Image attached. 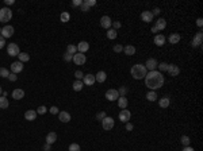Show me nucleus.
<instances>
[{
    "mask_svg": "<svg viewBox=\"0 0 203 151\" xmlns=\"http://www.w3.org/2000/svg\"><path fill=\"white\" fill-rule=\"evenodd\" d=\"M145 85L150 90H156V89L161 88L164 85V76L162 73L157 72V70H152L145 76Z\"/></svg>",
    "mask_w": 203,
    "mask_h": 151,
    "instance_id": "f257e3e1",
    "label": "nucleus"
},
{
    "mask_svg": "<svg viewBox=\"0 0 203 151\" xmlns=\"http://www.w3.org/2000/svg\"><path fill=\"white\" fill-rule=\"evenodd\" d=\"M130 73H131V76H133V78H135V80H141V78H145L148 70H146L145 65L137 63V65H134V66L131 68Z\"/></svg>",
    "mask_w": 203,
    "mask_h": 151,
    "instance_id": "f03ea898",
    "label": "nucleus"
},
{
    "mask_svg": "<svg viewBox=\"0 0 203 151\" xmlns=\"http://www.w3.org/2000/svg\"><path fill=\"white\" fill-rule=\"evenodd\" d=\"M11 18H12V11L10 8H7V7L0 8V22L7 23V22L11 20Z\"/></svg>",
    "mask_w": 203,
    "mask_h": 151,
    "instance_id": "7ed1b4c3",
    "label": "nucleus"
},
{
    "mask_svg": "<svg viewBox=\"0 0 203 151\" xmlns=\"http://www.w3.org/2000/svg\"><path fill=\"white\" fill-rule=\"evenodd\" d=\"M114 124H115L114 119L110 117V116H106V117L102 120V127H103V130H106V131L112 130V128H114Z\"/></svg>",
    "mask_w": 203,
    "mask_h": 151,
    "instance_id": "20e7f679",
    "label": "nucleus"
},
{
    "mask_svg": "<svg viewBox=\"0 0 203 151\" xmlns=\"http://www.w3.org/2000/svg\"><path fill=\"white\" fill-rule=\"evenodd\" d=\"M72 61L76 63V65H84V63H85V61H87V57H85V54L77 51L75 55H73Z\"/></svg>",
    "mask_w": 203,
    "mask_h": 151,
    "instance_id": "39448f33",
    "label": "nucleus"
},
{
    "mask_svg": "<svg viewBox=\"0 0 203 151\" xmlns=\"http://www.w3.org/2000/svg\"><path fill=\"white\" fill-rule=\"evenodd\" d=\"M7 53L10 54L11 57H15V55H19V46L16 43H8L7 46Z\"/></svg>",
    "mask_w": 203,
    "mask_h": 151,
    "instance_id": "423d86ee",
    "label": "nucleus"
},
{
    "mask_svg": "<svg viewBox=\"0 0 203 151\" xmlns=\"http://www.w3.org/2000/svg\"><path fill=\"white\" fill-rule=\"evenodd\" d=\"M106 99L108 100V101H115V100H118L119 99L118 90H116V89H108V90L106 92Z\"/></svg>",
    "mask_w": 203,
    "mask_h": 151,
    "instance_id": "0eeeda50",
    "label": "nucleus"
},
{
    "mask_svg": "<svg viewBox=\"0 0 203 151\" xmlns=\"http://www.w3.org/2000/svg\"><path fill=\"white\" fill-rule=\"evenodd\" d=\"M14 35V27L12 26H4L1 28V37L3 38H11Z\"/></svg>",
    "mask_w": 203,
    "mask_h": 151,
    "instance_id": "6e6552de",
    "label": "nucleus"
},
{
    "mask_svg": "<svg viewBox=\"0 0 203 151\" xmlns=\"http://www.w3.org/2000/svg\"><path fill=\"white\" fill-rule=\"evenodd\" d=\"M130 117H131V113L129 109H122L119 112V120L122 123H129Z\"/></svg>",
    "mask_w": 203,
    "mask_h": 151,
    "instance_id": "1a4fd4ad",
    "label": "nucleus"
},
{
    "mask_svg": "<svg viewBox=\"0 0 203 151\" xmlns=\"http://www.w3.org/2000/svg\"><path fill=\"white\" fill-rule=\"evenodd\" d=\"M157 65H158V62H157L154 58H149V59L145 62V68H146V70L152 72V70H156Z\"/></svg>",
    "mask_w": 203,
    "mask_h": 151,
    "instance_id": "9d476101",
    "label": "nucleus"
},
{
    "mask_svg": "<svg viewBox=\"0 0 203 151\" xmlns=\"http://www.w3.org/2000/svg\"><path fill=\"white\" fill-rule=\"evenodd\" d=\"M167 72L169 73V76H172V77H176V76H179V73H180V69H179V66L177 65H168V69Z\"/></svg>",
    "mask_w": 203,
    "mask_h": 151,
    "instance_id": "9b49d317",
    "label": "nucleus"
},
{
    "mask_svg": "<svg viewBox=\"0 0 203 151\" xmlns=\"http://www.w3.org/2000/svg\"><path fill=\"white\" fill-rule=\"evenodd\" d=\"M23 70V63L21 62V61H16V62H12L11 63V72L12 73H19V72H22Z\"/></svg>",
    "mask_w": 203,
    "mask_h": 151,
    "instance_id": "f8f14e48",
    "label": "nucleus"
},
{
    "mask_svg": "<svg viewBox=\"0 0 203 151\" xmlns=\"http://www.w3.org/2000/svg\"><path fill=\"white\" fill-rule=\"evenodd\" d=\"M111 24H112V22L110 19V16H103V18L100 19V26L103 27V28H106V30H110Z\"/></svg>",
    "mask_w": 203,
    "mask_h": 151,
    "instance_id": "ddd939ff",
    "label": "nucleus"
},
{
    "mask_svg": "<svg viewBox=\"0 0 203 151\" xmlns=\"http://www.w3.org/2000/svg\"><path fill=\"white\" fill-rule=\"evenodd\" d=\"M95 76L94 74H85L83 77V84L84 85H94L95 84Z\"/></svg>",
    "mask_w": 203,
    "mask_h": 151,
    "instance_id": "4468645a",
    "label": "nucleus"
},
{
    "mask_svg": "<svg viewBox=\"0 0 203 151\" xmlns=\"http://www.w3.org/2000/svg\"><path fill=\"white\" fill-rule=\"evenodd\" d=\"M88 49H89V43L88 42H85V41H81L80 43L77 45V51L79 53H85V51H88Z\"/></svg>",
    "mask_w": 203,
    "mask_h": 151,
    "instance_id": "2eb2a0df",
    "label": "nucleus"
},
{
    "mask_svg": "<svg viewBox=\"0 0 203 151\" xmlns=\"http://www.w3.org/2000/svg\"><path fill=\"white\" fill-rule=\"evenodd\" d=\"M141 19L146 23H150L153 20V15H152V11H144L142 14H141Z\"/></svg>",
    "mask_w": 203,
    "mask_h": 151,
    "instance_id": "dca6fc26",
    "label": "nucleus"
},
{
    "mask_svg": "<svg viewBox=\"0 0 203 151\" xmlns=\"http://www.w3.org/2000/svg\"><path fill=\"white\" fill-rule=\"evenodd\" d=\"M202 41H203V34L202 32H198L195 37H194V39H192V45L194 47H196V46H200L202 45Z\"/></svg>",
    "mask_w": 203,
    "mask_h": 151,
    "instance_id": "f3484780",
    "label": "nucleus"
},
{
    "mask_svg": "<svg viewBox=\"0 0 203 151\" xmlns=\"http://www.w3.org/2000/svg\"><path fill=\"white\" fill-rule=\"evenodd\" d=\"M37 111H33V109H29L25 112V119L29 120V121H33V120L37 119Z\"/></svg>",
    "mask_w": 203,
    "mask_h": 151,
    "instance_id": "a211bd4d",
    "label": "nucleus"
},
{
    "mask_svg": "<svg viewBox=\"0 0 203 151\" xmlns=\"http://www.w3.org/2000/svg\"><path fill=\"white\" fill-rule=\"evenodd\" d=\"M12 97L15 100H21V99H23L25 97V90L23 89H14L12 90Z\"/></svg>",
    "mask_w": 203,
    "mask_h": 151,
    "instance_id": "6ab92c4d",
    "label": "nucleus"
},
{
    "mask_svg": "<svg viewBox=\"0 0 203 151\" xmlns=\"http://www.w3.org/2000/svg\"><path fill=\"white\" fill-rule=\"evenodd\" d=\"M154 27L157 28V31H161V30H164V28L167 27V20H165V19H162V18L157 19V22H156V24H154Z\"/></svg>",
    "mask_w": 203,
    "mask_h": 151,
    "instance_id": "aec40b11",
    "label": "nucleus"
},
{
    "mask_svg": "<svg viewBox=\"0 0 203 151\" xmlns=\"http://www.w3.org/2000/svg\"><path fill=\"white\" fill-rule=\"evenodd\" d=\"M58 119H60V121H63V123H69L71 121V115L64 111V112L58 113Z\"/></svg>",
    "mask_w": 203,
    "mask_h": 151,
    "instance_id": "412c9836",
    "label": "nucleus"
},
{
    "mask_svg": "<svg viewBox=\"0 0 203 151\" xmlns=\"http://www.w3.org/2000/svg\"><path fill=\"white\" fill-rule=\"evenodd\" d=\"M153 42L156 43L157 46H162V45L165 43V37H164L162 34H157V35H154V39H153Z\"/></svg>",
    "mask_w": 203,
    "mask_h": 151,
    "instance_id": "4be33fe9",
    "label": "nucleus"
},
{
    "mask_svg": "<svg viewBox=\"0 0 203 151\" xmlns=\"http://www.w3.org/2000/svg\"><path fill=\"white\" fill-rule=\"evenodd\" d=\"M56 140H57V134H56V132H49V134L46 135V143L47 144H53Z\"/></svg>",
    "mask_w": 203,
    "mask_h": 151,
    "instance_id": "5701e85b",
    "label": "nucleus"
},
{
    "mask_svg": "<svg viewBox=\"0 0 203 151\" xmlns=\"http://www.w3.org/2000/svg\"><path fill=\"white\" fill-rule=\"evenodd\" d=\"M106 78H107V74H106V72H103V70L98 72V74H95V80H96L98 82H104Z\"/></svg>",
    "mask_w": 203,
    "mask_h": 151,
    "instance_id": "b1692460",
    "label": "nucleus"
},
{
    "mask_svg": "<svg viewBox=\"0 0 203 151\" xmlns=\"http://www.w3.org/2000/svg\"><path fill=\"white\" fill-rule=\"evenodd\" d=\"M83 86H84V84H83L81 80H76V81L73 82V85H72V88H73L75 92H80V90L83 89Z\"/></svg>",
    "mask_w": 203,
    "mask_h": 151,
    "instance_id": "393cba45",
    "label": "nucleus"
},
{
    "mask_svg": "<svg viewBox=\"0 0 203 151\" xmlns=\"http://www.w3.org/2000/svg\"><path fill=\"white\" fill-rule=\"evenodd\" d=\"M169 104H171V100H169V97H162V99L158 100V105H160L161 108H168V107H169Z\"/></svg>",
    "mask_w": 203,
    "mask_h": 151,
    "instance_id": "a878e982",
    "label": "nucleus"
},
{
    "mask_svg": "<svg viewBox=\"0 0 203 151\" xmlns=\"http://www.w3.org/2000/svg\"><path fill=\"white\" fill-rule=\"evenodd\" d=\"M123 53L127 54V55H134L135 54V47L131 46V45H127V46L123 47Z\"/></svg>",
    "mask_w": 203,
    "mask_h": 151,
    "instance_id": "bb28decb",
    "label": "nucleus"
},
{
    "mask_svg": "<svg viewBox=\"0 0 203 151\" xmlns=\"http://www.w3.org/2000/svg\"><path fill=\"white\" fill-rule=\"evenodd\" d=\"M127 104H129V101H127L126 97H119V99H118V107H119V108L126 109V108H127Z\"/></svg>",
    "mask_w": 203,
    "mask_h": 151,
    "instance_id": "cd10ccee",
    "label": "nucleus"
},
{
    "mask_svg": "<svg viewBox=\"0 0 203 151\" xmlns=\"http://www.w3.org/2000/svg\"><path fill=\"white\" fill-rule=\"evenodd\" d=\"M168 39H169V43L176 45V43H179V41H180V35H179V34H171Z\"/></svg>",
    "mask_w": 203,
    "mask_h": 151,
    "instance_id": "c85d7f7f",
    "label": "nucleus"
},
{
    "mask_svg": "<svg viewBox=\"0 0 203 151\" xmlns=\"http://www.w3.org/2000/svg\"><path fill=\"white\" fill-rule=\"evenodd\" d=\"M8 105H10V103H8V100H7V97H0V109H5V108H8Z\"/></svg>",
    "mask_w": 203,
    "mask_h": 151,
    "instance_id": "c756f323",
    "label": "nucleus"
},
{
    "mask_svg": "<svg viewBox=\"0 0 203 151\" xmlns=\"http://www.w3.org/2000/svg\"><path fill=\"white\" fill-rule=\"evenodd\" d=\"M146 99L149 100V101H156L157 100V93L154 90H150V92H148L146 93Z\"/></svg>",
    "mask_w": 203,
    "mask_h": 151,
    "instance_id": "7c9ffc66",
    "label": "nucleus"
},
{
    "mask_svg": "<svg viewBox=\"0 0 203 151\" xmlns=\"http://www.w3.org/2000/svg\"><path fill=\"white\" fill-rule=\"evenodd\" d=\"M67 53H68V54H71V55H75V54L77 53V47L75 46V45H68Z\"/></svg>",
    "mask_w": 203,
    "mask_h": 151,
    "instance_id": "2f4dec72",
    "label": "nucleus"
},
{
    "mask_svg": "<svg viewBox=\"0 0 203 151\" xmlns=\"http://www.w3.org/2000/svg\"><path fill=\"white\" fill-rule=\"evenodd\" d=\"M18 57H19V61H21L22 63L27 62V61L30 59V55H29L27 53H19V55H18Z\"/></svg>",
    "mask_w": 203,
    "mask_h": 151,
    "instance_id": "473e14b6",
    "label": "nucleus"
},
{
    "mask_svg": "<svg viewBox=\"0 0 203 151\" xmlns=\"http://www.w3.org/2000/svg\"><path fill=\"white\" fill-rule=\"evenodd\" d=\"M168 65H169V63H167V62H160L158 65H157V68H158V72H160V73H162V72H167Z\"/></svg>",
    "mask_w": 203,
    "mask_h": 151,
    "instance_id": "72a5a7b5",
    "label": "nucleus"
},
{
    "mask_svg": "<svg viewBox=\"0 0 203 151\" xmlns=\"http://www.w3.org/2000/svg\"><path fill=\"white\" fill-rule=\"evenodd\" d=\"M180 142H182V144H183L184 147L190 146V143H191V140H190V138H188L187 135H183V136H182V139H180Z\"/></svg>",
    "mask_w": 203,
    "mask_h": 151,
    "instance_id": "f704fd0d",
    "label": "nucleus"
},
{
    "mask_svg": "<svg viewBox=\"0 0 203 151\" xmlns=\"http://www.w3.org/2000/svg\"><path fill=\"white\" fill-rule=\"evenodd\" d=\"M107 38H108V39H115V38H116V31H115L114 28L107 30Z\"/></svg>",
    "mask_w": 203,
    "mask_h": 151,
    "instance_id": "c9c22d12",
    "label": "nucleus"
},
{
    "mask_svg": "<svg viewBox=\"0 0 203 151\" xmlns=\"http://www.w3.org/2000/svg\"><path fill=\"white\" fill-rule=\"evenodd\" d=\"M8 76H10V72H8V69H5V68H0V77H3V78H8Z\"/></svg>",
    "mask_w": 203,
    "mask_h": 151,
    "instance_id": "e433bc0d",
    "label": "nucleus"
},
{
    "mask_svg": "<svg viewBox=\"0 0 203 151\" xmlns=\"http://www.w3.org/2000/svg\"><path fill=\"white\" fill-rule=\"evenodd\" d=\"M60 19H61V22L67 23V22H69V19H71V15H69L68 12H63V14H61V16H60Z\"/></svg>",
    "mask_w": 203,
    "mask_h": 151,
    "instance_id": "4c0bfd02",
    "label": "nucleus"
},
{
    "mask_svg": "<svg viewBox=\"0 0 203 151\" xmlns=\"http://www.w3.org/2000/svg\"><path fill=\"white\" fill-rule=\"evenodd\" d=\"M118 93H119V97H125L126 93H127V88H126V86H120L119 90H118Z\"/></svg>",
    "mask_w": 203,
    "mask_h": 151,
    "instance_id": "58836bf2",
    "label": "nucleus"
},
{
    "mask_svg": "<svg viewBox=\"0 0 203 151\" xmlns=\"http://www.w3.org/2000/svg\"><path fill=\"white\" fill-rule=\"evenodd\" d=\"M37 113L45 115V113H46V107H45V105H41V107H38V108H37Z\"/></svg>",
    "mask_w": 203,
    "mask_h": 151,
    "instance_id": "ea45409f",
    "label": "nucleus"
},
{
    "mask_svg": "<svg viewBox=\"0 0 203 151\" xmlns=\"http://www.w3.org/2000/svg\"><path fill=\"white\" fill-rule=\"evenodd\" d=\"M69 151H80V146H79L77 143H72L69 146Z\"/></svg>",
    "mask_w": 203,
    "mask_h": 151,
    "instance_id": "a19ab883",
    "label": "nucleus"
},
{
    "mask_svg": "<svg viewBox=\"0 0 203 151\" xmlns=\"http://www.w3.org/2000/svg\"><path fill=\"white\" fill-rule=\"evenodd\" d=\"M106 116H107V115H106V112H103V111H102V112H98V115H96V119L102 121V120H103Z\"/></svg>",
    "mask_w": 203,
    "mask_h": 151,
    "instance_id": "79ce46f5",
    "label": "nucleus"
},
{
    "mask_svg": "<svg viewBox=\"0 0 203 151\" xmlns=\"http://www.w3.org/2000/svg\"><path fill=\"white\" fill-rule=\"evenodd\" d=\"M72 58H73V55L68 54V53L64 54V61H65V62H71V61H72Z\"/></svg>",
    "mask_w": 203,
    "mask_h": 151,
    "instance_id": "37998d69",
    "label": "nucleus"
},
{
    "mask_svg": "<svg viewBox=\"0 0 203 151\" xmlns=\"http://www.w3.org/2000/svg\"><path fill=\"white\" fill-rule=\"evenodd\" d=\"M111 26L114 27V30L116 31L118 28H120V27H122V23H120V22H112V24H111Z\"/></svg>",
    "mask_w": 203,
    "mask_h": 151,
    "instance_id": "c03bdc74",
    "label": "nucleus"
},
{
    "mask_svg": "<svg viewBox=\"0 0 203 151\" xmlns=\"http://www.w3.org/2000/svg\"><path fill=\"white\" fill-rule=\"evenodd\" d=\"M75 77H76V80H81V78L84 77L83 72H81V70H77V72L75 73Z\"/></svg>",
    "mask_w": 203,
    "mask_h": 151,
    "instance_id": "a18cd8bd",
    "label": "nucleus"
},
{
    "mask_svg": "<svg viewBox=\"0 0 203 151\" xmlns=\"http://www.w3.org/2000/svg\"><path fill=\"white\" fill-rule=\"evenodd\" d=\"M114 51L115 53L123 51V46H122V45H115V46H114Z\"/></svg>",
    "mask_w": 203,
    "mask_h": 151,
    "instance_id": "49530a36",
    "label": "nucleus"
},
{
    "mask_svg": "<svg viewBox=\"0 0 203 151\" xmlns=\"http://www.w3.org/2000/svg\"><path fill=\"white\" fill-rule=\"evenodd\" d=\"M80 8H81V11H83V12H88V11H89V7L85 4L84 1H83V4L80 5Z\"/></svg>",
    "mask_w": 203,
    "mask_h": 151,
    "instance_id": "de8ad7c7",
    "label": "nucleus"
},
{
    "mask_svg": "<svg viewBox=\"0 0 203 151\" xmlns=\"http://www.w3.org/2000/svg\"><path fill=\"white\" fill-rule=\"evenodd\" d=\"M50 113H52V115H58V113H60V111H58L57 107H54V105H53L52 108H50Z\"/></svg>",
    "mask_w": 203,
    "mask_h": 151,
    "instance_id": "09e8293b",
    "label": "nucleus"
},
{
    "mask_svg": "<svg viewBox=\"0 0 203 151\" xmlns=\"http://www.w3.org/2000/svg\"><path fill=\"white\" fill-rule=\"evenodd\" d=\"M81 4H83V1H81V0H73V1H72L73 7H80Z\"/></svg>",
    "mask_w": 203,
    "mask_h": 151,
    "instance_id": "8fccbe9b",
    "label": "nucleus"
},
{
    "mask_svg": "<svg viewBox=\"0 0 203 151\" xmlns=\"http://www.w3.org/2000/svg\"><path fill=\"white\" fill-rule=\"evenodd\" d=\"M84 3L88 5V7H92V5L96 4V1H95V0H84Z\"/></svg>",
    "mask_w": 203,
    "mask_h": 151,
    "instance_id": "3c124183",
    "label": "nucleus"
},
{
    "mask_svg": "<svg viewBox=\"0 0 203 151\" xmlns=\"http://www.w3.org/2000/svg\"><path fill=\"white\" fill-rule=\"evenodd\" d=\"M8 80H10V81H12V82H14V81H16V80H18V76H16L15 73H11L10 76H8Z\"/></svg>",
    "mask_w": 203,
    "mask_h": 151,
    "instance_id": "603ef678",
    "label": "nucleus"
},
{
    "mask_svg": "<svg viewBox=\"0 0 203 151\" xmlns=\"http://www.w3.org/2000/svg\"><path fill=\"white\" fill-rule=\"evenodd\" d=\"M5 46V38H3L0 35V49H3Z\"/></svg>",
    "mask_w": 203,
    "mask_h": 151,
    "instance_id": "864d4df0",
    "label": "nucleus"
},
{
    "mask_svg": "<svg viewBox=\"0 0 203 151\" xmlns=\"http://www.w3.org/2000/svg\"><path fill=\"white\" fill-rule=\"evenodd\" d=\"M50 148H52V144H47V143L43 144V151H50Z\"/></svg>",
    "mask_w": 203,
    "mask_h": 151,
    "instance_id": "5fc2aeb1",
    "label": "nucleus"
},
{
    "mask_svg": "<svg viewBox=\"0 0 203 151\" xmlns=\"http://www.w3.org/2000/svg\"><path fill=\"white\" fill-rule=\"evenodd\" d=\"M160 12H161V10H160V8H154V10H153V12H152V15L154 16V15H160Z\"/></svg>",
    "mask_w": 203,
    "mask_h": 151,
    "instance_id": "6e6d98bb",
    "label": "nucleus"
},
{
    "mask_svg": "<svg viewBox=\"0 0 203 151\" xmlns=\"http://www.w3.org/2000/svg\"><path fill=\"white\" fill-rule=\"evenodd\" d=\"M126 130L131 131V130H133V124H131V123H126Z\"/></svg>",
    "mask_w": 203,
    "mask_h": 151,
    "instance_id": "4d7b16f0",
    "label": "nucleus"
},
{
    "mask_svg": "<svg viewBox=\"0 0 203 151\" xmlns=\"http://www.w3.org/2000/svg\"><path fill=\"white\" fill-rule=\"evenodd\" d=\"M4 3H5V5H12L15 3V0H5Z\"/></svg>",
    "mask_w": 203,
    "mask_h": 151,
    "instance_id": "13d9d810",
    "label": "nucleus"
},
{
    "mask_svg": "<svg viewBox=\"0 0 203 151\" xmlns=\"http://www.w3.org/2000/svg\"><path fill=\"white\" fill-rule=\"evenodd\" d=\"M196 24H198L199 27H202V26H203V19H202V18H199L198 20H196Z\"/></svg>",
    "mask_w": 203,
    "mask_h": 151,
    "instance_id": "bf43d9fd",
    "label": "nucleus"
},
{
    "mask_svg": "<svg viewBox=\"0 0 203 151\" xmlns=\"http://www.w3.org/2000/svg\"><path fill=\"white\" fill-rule=\"evenodd\" d=\"M183 151H194V148L192 147H190V146H187V147H184V148H183Z\"/></svg>",
    "mask_w": 203,
    "mask_h": 151,
    "instance_id": "052dcab7",
    "label": "nucleus"
},
{
    "mask_svg": "<svg viewBox=\"0 0 203 151\" xmlns=\"http://www.w3.org/2000/svg\"><path fill=\"white\" fill-rule=\"evenodd\" d=\"M152 32H157V28H156V27H154V26L152 27Z\"/></svg>",
    "mask_w": 203,
    "mask_h": 151,
    "instance_id": "680f3d73",
    "label": "nucleus"
},
{
    "mask_svg": "<svg viewBox=\"0 0 203 151\" xmlns=\"http://www.w3.org/2000/svg\"><path fill=\"white\" fill-rule=\"evenodd\" d=\"M0 94H3V89H1V86H0Z\"/></svg>",
    "mask_w": 203,
    "mask_h": 151,
    "instance_id": "e2e57ef3",
    "label": "nucleus"
},
{
    "mask_svg": "<svg viewBox=\"0 0 203 151\" xmlns=\"http://www.w3.org/2000/svg\"><path fill=\"white\" fill-rule=\"evenodd\" d=\"M0 34H1V28H0Z\"/></svg>",
    "mask_w": 203,
    "mask_h": 151,
    "instance_id": "0e129e2a",
    "label": "nucleus"
}]
</instances>
